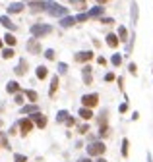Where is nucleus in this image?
<instances>
[{
	"label": "nucleus",
	"mask_w": 153,
	"mask_h": 162,
	"mask_svg": "<svg viewBox=\"0 0 153 162\" xmlns=\"http://www.w3.org/2000/svg\"><path fill=\"white\" fill-rule=\"evenodd\" d=\"M118 39H120V41H128V31H126V27H122V25L118 27Z\"/></svg>",
	"instance_id": "23"
},
{
	"label": "nucleus",
	"mask_w": 153,
	"mask_h": 162,
	"mask_svg": "<svg viewBox=\"0 0 153 162\" xmlns=\"http://www.w3.org/2000/svg\"><path fill=\"white\" fill-rule=\"evenodd\" d=\"M66 125H70V127H72V125H76V120L72 118V116H70V118L66 120Z\"/></svg>",
	"instance_id": "40"
},
{
	"label": "nucleus",
	"mask_w": 153,
	"mask_h": 162,
	"mask_svg": "<svg viewBox=\"0 0 153 162\" xmlns=\"http://www.w3.org/2000/svg\"><path fill=\"white\" fill-rule=\"evenodd\" d=\"M0 23H2L6 29H10V31H14V29H16V23L10 19L8 16H0Z\"/></svg>",
	"instance_id": "11"
},
{
	"label": "nucleus",
	"mask_w": 153,
	"mask_h": 162,
	"mask_svg": "<svg viewBox=\"0 0 153 162\" xmlns=\"http://www.w3.org/2000/svg\"><path fill=\"white\" fill-rule=\"evenodd\" d=\"M0 127H2V120H0Z\"/></svg>",
	"instance_id": "48"
},
{
	"label": "nucleus",
	"mask_w": 153,
	"mask_h": 162,
	"mask_svg": "<svg viewBox=\"0 0 153 162\" xmlns=\"http://www.w3.org/2000/svg\"><path fill=\"white\" fill-rule=\"evenodd\" d=\"M4 41H6V44H8V46H14V44H16V37H14L12 33H6Z\"/></svg>",
	"instance_id": "25"
},
{
	"label": "nucleus",
	"mask_w": 153,
	"mask_h": 162,
	"mask_svg": "<svg viewBox=\"0 0 153 162\" xmlns=\"http://www.w3.org/2000/svg\"><path fill=\"white\" fill-rule=\"evenodd\" d=\"M2 110H4V106H0V112H2Z\"/></svg>",
	"instance_id": "47"
},
{
	"label": "nucleus",
	"mask_w": 153,
	"mask_h": 162,
	"mask_svg": "<svg viewBox=\"0 0 153 162\" xmlns=\"http://www.w3.org/2000/svg\"><path fill=\"white\" fill-rule=\"evenodd\" d=\"M105 81H114V73H107L105 75Z\"/></svg>",
	"instance_id": "41"
},
{
	"label": "nucleus",
	"mask_w": 153,
	"mask_h": 162,
	"mask_svg": "<svg viewBox=\"0 0 153 162\" xmlns=\"http://www.w3.org/2000/svg\"><path fill=\"white\" fill-rule=\"evenodd\" d=\"M33 122H35V124L41 127V129L47 125V118H45V116H43L41 112H35V114H33Z\"/></svg>",
	"instance_id": "10"
},
{
	"label": "nucleus",
	"mask_w": 153,
	"mask_h": 162,
	"mask_svg": "<svg viewBox=\"0 0 153 162\" xmlns=\"http://www.w3.org/2000/svg\"><path fill=\"white\" fill-rule=\"evenodd\" d=\"M68 118H70V114H68L66 110H60V112L56 114V122H66Z\"/></svg>",
	"instance_id": "24"
},
{
	"label": "nucleus",
	"mask_w": 153,
	"mask_h": 162,
	"mask_svg": "<svg viewBox=\"0 0 153 162\" xmlns=\"http://www.w3.org/2000/svg\"><path fill=\"white\" fill-rule=\"evenodd\" d=\"M80 116L83 120H91L93 118V112H91V108H87V106H83L82 110H80Z\"/></svg>",
	"instance_id": "19"
},
{
	"label": "nucleus",
	"mask_w": 153,
	"mask_h": 162,
	"mask_svg": "<svg viewBox=\"0 0 153 162\" xmlns=\"http://www.w3.org/2000/svg\"><path fill=\"white\" fill-rule=\"evenodd\" d=\"M78 162H91V160H89V158H80Z\"/></svg>",
	"instance_id": "44"
},
{
	"label": "nucleus",
	"mask_w": 153,
	"mask_h": 162,
	"mask_svg": "<svg viewBox=\"0 0 153 162\" xmlns=\"http://www.w3.org/2000/svg\"><path fill=\"white\" fill-rule=\"evenodd\" d=\"M82 102H83V106H87V108H93V106H97V102H99V97L95 95H83L82 97Z\"/></svg>",
	"instance_id": "4"
},
{
	"label": "nucleus",
	"mask_w": 153,
	"mask_h": 162,
	"mask_svg": "<svg viewBox=\"0 0 153 162\" xmlns=\"http://www.w3.org/2000/svg\"><path fill=\"white\" fill-rule=\"evenodd\" d=\"M136 21H138V4L132 2V23H136Z\"/></svg>",
	"instance_id": "27"
},
{
	"label": "nucleus",
	"mask_w": 153,
	"mask_h": 162,
	"mask_svg": "<svg viewBox=\"0 0 153 162\" xmlns=\"http://www.w3.org/2000/svg\"><path fill=\"white\" fill-rule=\"evenodd\" d=\"M58 72H60V73H66V72H68V66H66V64H58Z\"/></svg>",
	"instance_id": "35"
},
{
	"label": "nucleus",
	"mask_w": 153,
	"mask_h": 162,
	"mask_svg": "<svg viewBox=\"0 0 153 162\" xmlns=\"http://www.w3.org/2000/svg\"><path fill=\"white\" fill-rule=\"evenodd\" d=\"M45 56L49 58V60H54V50H47V52H45Z\"/></svg>",
	"instance_id": "39"
},
{
	"label": "nucleus",
	"mask_w": 153,
	"mask_h": 162,
	"mask_svg": "<svg viewBox=\"0 0 153 162\" xmlns=\"http://www.w3.org/2000/svg\"><path fill=\"white\" fill-rule=\"evenodd\" d=\"M82 75H83V83L85 85H91V81H93V77H91V66H83L82 68Z\"/></svg>",
	"instance_id": "7"
},
{
	"label": "nucleus",
	"mask_w": 153,
	"mask_h": 162,
	"mask_svg": "<svg viewBox=\"0 0 153 162\" xmlns=\"http://www.w3.org/2000/svg\"><path fill=\"white\" fill-rule=\"evenodd\" d=\"M45 6H49V2H43V0H41V2H35V0H31V2H29L31 12H35V14H37V12H43Z\"/></svg>",
	"instance_id": "9"
},
{
	"label": "nucleus",
	"mask_w": 153,
	"mask_h": 162,
	"mask_svg": "<svg viewBox=\"0 0 153 162\" xmlns=\"http://www.w3.org/2000/svg\"><path fill=\"white\" fill-rule=\"evenodd\" d=\"M126 110H128V104H126V102L120 104V112H126Z\"/></svg>",
	"instance_id": "43"
},
{
	"label": "nucleus",
	"mask_w": 153,
	"mask_h": 162,
	"mask_svg": "<svg viewBox=\"0 0 153 162\" xmlns=\"http://www.w3.org/2000/svg\"><path fill=\"white\" fill-rule=\"evenodd\" d=\"M118 43H120V39H118V35H107V44L108 46H113V48H116L118 46Z\"/></svg>",
	"instance_id": "14"
},
{
	"label": "nucleus",
	"mask_w": 153,
	"mask_h": 162,
	"mask_svg": "<svg viewBox=\"0 0 153 162\" xmlns=\"http://www.w3.org/2000/svg\"><path fill=\"white\" fill-rule=\"evenodd\" d=\"M16 102L18 104H24L25 100H24V95H19V93H18V95H16Z\"/></svg>",
	"instance_id": "38"
},
{
	"label": "nucleus",
	"mask_w": 153,
	"mask_h": 162,
	"mask_svg": "<svg viewBox=\"0 0 153 162\" xmlns=\"http://www.w3.org/2000/svg\"><path fill=\"white\" fill-rule=\"evenodd\" d=\"M111 62H113V66H120V64H122V56H120V54H114Z\"/></svg>",
	"instance_id": "29"
},
{
	"label": "nucleus",
	"mask_w": 153,
	"mask_h": 162,
	"mask_svg": "<svg viewBox=\"0 0 153 162\" xmlns=\"http://www.w3.org/2000/svg\"><path fill=\"white\" fill-rule=\"evenodd\" d=\"M122 156H128V139H122Z\"/></svg>",
	"instance_id": "31"
},
{
	"label": "nucleus",
	"mask_w": 153,
	"mask_h": 162,
	"mask_svg": "<svg viewBox=\"0 0 153 162\" xmlns=\"http://www.w3.org/2000/svg\"><path fill=\"white\" fill-rule=\"evenodd\" d=\"M31 127H33V122H31V120H27V118L19 120V129H21V133H24V135H27L31 131Z\"/></svg>",
	"instance_id": "6"
},
{
	"label": "nucleus",
	"mask_w": 153,
	"mask_h": 162,
	"mask_svg": "<svg viewBox=\"0 0 153 162\" xmlns=\"http://www.w3.org/2000/svg\"><path fill=\"white\" fill-rule=\"evenodd\" d=\"M70 4L76 6L78 10H85L87 8V0H70Z\"/></svg>",
	"instance_id": "21"
},
{
	"label": "nucleus",
	"mask_w": 153,
	"mask_h": 162,
	"mask_svg": "<svg viewBox=\"0 0 153 162\" xmlns=\"http://www.w3.org/2000/svg\"><path fill=\"white\" fill-rule=\"evenodd\" d=\"M101 23H105V25H111V23H114V19H111V18H101Z\"/></svg>",
	"instance_id": "36"
},
{
	"label": "nucleus",
	"mask_w": 153,
	"mask_h": 162,
	"mask_svg": "<svg viewBox=\"0 0 153 162\" xmlns=\"http://www.w3.org/2000/svg\"><path fill=\"white\" fill-rule=\"evenodd\" d=\"M31 33H33V37H45V35H50L52 33V27L50 25H33L31 27Z\"/></svg>",
	"instance_id": "2"
},
{
	"label": "nucleus",
	"mask_w": 153,
	"mask_h": 162,
	"mask_svg": "<svg viewBox=\"0 0 153 162\" xmlns=\"http://www.w3.org/2000/svg\"><path fill=\"white\" fill-rule=\"evenodd\" d=\"M47 75H49V69H47L45 66H39V68H37V77H39V79H45Z\"/></svg>",
	"instance_id": "22"
},
{
	"label": "nucleus",
	"mask_w": 153,
	"mask_h": 162,
	"mask_svg": "<svg viewBox=\"0 0 153 162\" xmlns=\"http://www.w3.org/2000/svg\"><path fill=\"white\" fill-rule=\"evenodd\" d=\"M14 162H27V156H24V154H14Z\"/></svg>",
	"instance_id": "32"
},
{
	"label": "nucleus",
	"mask_w": 153,
	"mask_h": 162,
	"mask_svg": "<svg viewBox=\"0 0 153 162\" xmlns=\"http://www.w3.org/2000/svg\"><path fill=\"white\" fill-rule=\"evenodd\" d=\"M76 58V62H89L91 60V58H93V52H89V50H82V52H78V54H76L74 56Z\"/></svg>",
	"instance_id": "8"
},
{
	"label": "nucleus",
	"mask_w": 153,
	"mask_h": 162,
	"mask_svg": "<svg viewBox=\"0 0 153 162\" xmlns=\"http://www.w3.org/2000/svg\"><path fill=\"white\" fill-rule=\"evenodd\" d=\"M103 12H105L103 6H95V8H91L87 12V14H89V18H99V16H103Z\"/></svg>",
	"instance_id": "15"
},
{
	"label": "nucleus",
	"mask_w": 153,
	"mask_h": 162,
	"mask_svg": "<svg viewBox=\"0 0 153 162\" xmlns=\"http://www.w3.org/2000/svg\"><path fill=\"white\" fill-rule=\"evenodd\" d=\"M14 54H16V52H14L12 48H4V50H2V58H6V60H10V58H14Z\"/></svg>",
	"instance_id": "26"
},
{
	"label": "nucleus",
	"mask_w": 153,
	"mask_h": 162,
	"mask_svg": "<svg viewBox=\"0 0 153 162\" xmlns=\"http://www.w3.org/2000/svg\"><path fill=\"white\" fill-rule=\"evenodd\" d=\"M14 72H16V75H25L27 73V62L25 60H19V64L16 66Z\"/></svg>",
	"instance_id": "12"
},
{
	"label": "nucleus",
	"mask_w": 153,
	"mask_h": 162,
	"mask_svg": "<svg viewBox=\"0 0 153 162\" xmlns=\"http://www.w3.org/2000/svg\"><path fill=\"white\" fill-rule=\"evenodd\" d=\"M78 131H80V133H87V131H89V125H87V124L80 125V127H78Z\"/></svg>",
	"instance_id": "34"
},
{
	"label": "nucleus",
	"mask_w": 153,
	"mask_h": 162,
	"mask_svg": "<svg viewBox=\"0 0 153 162\" xmlns=\"http://www.w3.org/2000/svg\"><path fill=\"white\" fill-rule=\"evenodd\" d=\"M0 147L10 149V143H8V137H6V135H2V137H0Z\"/></svg>",
	"instance_id": "30"
},
{
	"label": "nucleus",
	"mask_w": 153,
	"mask_h": 162,
	"mask_svg": "<svg viewBox=\"0 0 153 162\" xmlns=\"http://www.w3.org/2000/svg\"><path fill=\"white\" fill-rule=\"evenodd\" d=\"M97 62H99L101 66H107V60H105V58H103V56H99V58H97Z\"/></svg>",
	"instance_id": "42"
},
{
	"label": "nucleus",
	"mask_w": 153,
	"mask_h": 162,
	"mask_svg": "<svg viewBox=\"0 0 153 162\" xmlns=\"http://www.w3.org/2000/svg\"><path fill=\"white\" fill-rule=\"evenodd\" d=\"M25 97H27L29 100H33V102H37V93H35V91H25Z\"/></svg>",
	"instance_id": "28"
},
{
	"label": "nucleus",
	"mask_w": 153,
	"mask_h": 162,
	"mask_svg": "<svg viewBox=\"0 0 153 162\" xmlns=\"http://www.w3.org/2000/svg\"><path fill=\"white\" fill-rule=\"evenodd\" d=\"M76 19H78V21H85V19H89V14H80Z\"/></svg>",
	"instance_id": "37"
},
{
	"label": "nucleus",
	"mask_w": 153,
	"mask_h": 162,
	"mask_svg": "<svg viewBox=\"0 0 153 162\" xmlns=\"http://www.w3.org/2000/svg\"><path fill=\"white\" fill-rule=\"evenodd\" d=\"M24 8H25V6L21 4V2H14V4L8 6V14H19V12L24 10Z\"/></svg>",
	"instance_id": "13"
},
{
	"label": "nucleus",
	"mask_w": 153,
	"mask_h": 162,
	"mask_svg": "<svg viewBox=\"0 0 153 162\" xmlns=\"http://www.w3.org/2000/svg\"><path fill=\"white\" fill-rule=\"evenodd\" d=\"M21 112L24 114H35V112H39V106L37 104H25V106L21 108Z\"/></svg>",
	"instance_id": "17"
},
{
	"label": "nucleus",
	"mask_w": 153,
	"mask_h": 162,
	"mask_svg": "<svg viewBox=\"0 0 153 162\" xmlns=\"http://www.w3.org/2000/svg\"><path fill=\"white\" fill-rule=\"evenodd\" d=\"M105 143H101V141H97V143H91V145H87V154L89 156H99V154H103L105 153Z\"/></svg>",
	"instance_id": "1"
},
{
	"label": "nucleus",
	"mask_w": 153,
	"mask_h": 162,
	"mask_svg": "<svg viewBox=\"0 0 153 162\" xmlns=\"http://www.w3.org/2000/svg\"><path fill=\"white\" fill-rule=\"evenodd\" d=\"M25 48H27L29 54H41V43L37 41V37L35 39H29L27 44H25Z\"/></svg>",
	"instance_id": "3"
},
{
	"label": "nucleus",
	"mask_w": 153,
	"mask_h": 162,
	"mask_svg": "<svg viewBox=\"0 0 153 162\" xmlns=\"http://www.w3.org/2000/svg\"><path fill=\"white\" fill-rule=\"evenodd\" d=\"M56 89H58V75H54V77H52V83H50V91H49V97H50V99L54 97Z\"/></svg>",
	"instance_id": "18"
},
{
	"label": "nucleus",
	"mask_w": 153,
	"mask_h": 162,
	"mask_svg": "<svg viewBox=\"0 0 153 162\" xmlns=\"http://www.w3.org/2000/svg\"><path fill=\"white\" fill-rule=\"evenodd\" d=\"M6 91L8 93H19V83L18 81H10V83L6 85Z\"/></svg>",
	"instance_id": "20"
},
{
	"label": "nucleus",
	"mask_w": 153,
	"mask_h": 162,
	"mask_svg": "<svg viewBox=\"0 0 153 162\" xmlns=\"http://www.w3.org/2000/svg\"><path fill=\"white\" fill-rule=\"evenodd\" d=\"M76 21H78V19H76V18H66V16H64L62 18V21H60V27H64V29H68V27H72L74 25V23Z\"/></svg>",
	"instance_id": "16"
},
{
	"label": "nucleus",
	"mask_w": 153,
	"mask_h": 162,
	"mask_svg": "<svg viewBox=\"0 0 153 162\" xmlns=\"http://www.w3.org/2000/svg\"><path fill=\"white\" fill-rule=\"evenodd\" d=\"M97 162H107V160L105 158H97Z\"/></svg>",
	"instance_id": "46"
},
{
	"label": "nucleus",
	"mask_w": 153,
	"mask_h": 162,
	"mask_svg": "<svg viewBox=\"0 0 153 162\" xmlns=\"http://www.w3.org/2000/svg\"><path fill=\"white\" fill-rule=\"evenodd\" d=\"M97 2H99V4H105V2H108V0H97Z\"/></svg>",
	"instance_id": "45"
},
{
	"label": "nucleus",
	"mask_w": 153,
	"mask_h": 162,
	"mask_svg": "<svg viewBox=\"0 0 153 162\" xmlns=\"http://www.w3.org/2000/svg\"><path fill=\"white\" fill-rule=\"evenodd\" d=\"M49 14H50V16H54V18H56V16H66V14H68V10H66V8H62V6H58V4H52V2H50V10H49Z\"/></svg>",
	"instance_id": "5"
},
{
	"label": "nucleus",
	"mask_w": 153,
	"mask_h": 162,
	"mask_svg": "<svg viewBox=\"0 0 153 162\" xmlns=\"http://www.w3.org/2000/svg\"><path fill=\"white\" fill-rule=\"evenodd\" d=\"M128 69H130V73H132V75H136V73H138V66H136V64H130V66H128Z\"/></svg>",
	"instance_id": "33"
}]
</instances>
